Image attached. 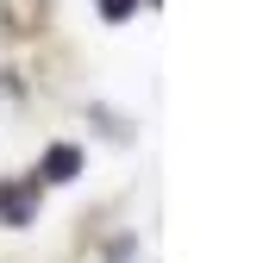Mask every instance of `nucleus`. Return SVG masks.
Wrapping results in <instances>:
<instances>
[{"mask_svg":"<svg viewBox=\"0 0 263 263\" xmlns=\"http://www.w3.org/2000/svg\"><path fill=\"white\" fill-rule=\"evenodd\" d=\"M132 7H138V0H101V13H107V19H132Z\"/></svg>","mask_w":263,"mask_h":263,"instance_id":"4","label":"nucleus"},{"mask_svg":"<svg viewBox=\"0 0 263 263\" xmlns=\"http://www.w3.org/2000/svg\"><path fill=\"white\" fill-rule=\"evenodd\" d=\"M76 176H82V151H76V144H50L38 182H76Z\"/></svg>","mask_w":263,"mask_h":263,"instance_id":"2","label":"nucleus"},{"mask_svg":"<svg viewBox=\"0 0 263 263\" xmlns=\"http://www.w3.org/2000/svg\"><path fill=\"white\" fill-rule=\"evenodd\" d=\"M0 13H7L13 31H38L44 25V0H0Z\"/></svg>","mask_w":263,"mask_h":263,"instance_id":"3","label":"nucleus"},{"mask_svg":"<svg viewBox=\"0 0 263 263\" xmlns=\"http://www.w3.org/2000/svg\"><path fill=\"white\" fill-rule=\"evenodd\" d=\"M31 207H38V188H31V182L0 188V219H7V226H31Z\"/></svg>","mask_w":263,"mask_h":263,"instance_id":"1","label":"nucleus"}]
</instances>
